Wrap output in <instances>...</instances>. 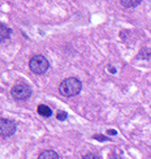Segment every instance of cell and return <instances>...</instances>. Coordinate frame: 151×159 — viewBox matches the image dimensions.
<instances>
[{
	"mask_svg": "<svg viewBox=\"0 0 151 159\" xmlns=\"http://www.w3.org/2000/svg\"><path fill=\"white\" fill-rule=\"evenodd\" d=\"M81 90H82V83L76 77H69V79H65L63 82L60 84V88H58V91L60 93L66 98H71L75 97L80 93Z\"/></svg>",
	"mask_w": 151,
	"mask_h": 159,
	"instance_id": "6da1fadb",
	"label": "cell"
},
{
	"mask_svg": "<svg viewBox=\"0 0 151 159\" xmlns=\"http://www.w3.org/2000/svg\"><path fill=\"white\" fill-rule=\"evenodd\" d=\"M29 68L33 73L42 75L45 72H47V70L49 68V63L43 55H36L29 61Z\"/></svg>",
	"mask_w": 151,
	"mask_h": 159,
	"instance_id": "7a4b0ae2",
	"label": "cell"
},
{
	"mask_svg": "<svg viewBox=\"0 0 151 159\" xmlns=\"http://www.w3.org/2000/svg\"><path fill=\"white\" fill-rule=\"evenodd\" d=\"M10 93L15 100H18V101L27 100L32 95V88L27 84H16L11 89Z\"/></svg>",
	"mask_w": 151,
	"mask_h": 159,
	"instance_id": "3957f363",
	"label": "cell"
},
{
	"mask_svg": "<svg viewBox=\"0 0 151 159\" xmlns=\"http://www.w3.org/2000/svg\"><path fill=\"white\" fill-rule=\"evenodd\" d=\"M0 132L1 137H10L16 132V123L12 120L1 119L0 122Z\"/></svg>",
	"mask_w": 151,
	"mask_h": 159,
	"instance_id": "277c9868",
	"label": "cell"
},
{
	"mask_svg": "<svg viewBox=\"0 0 151 159\" xmlns=\"http://www.w3.org/2000/svg\"><path fill=\"white\" fill-rule=\"evenodd\" d=\"M11 34V29L8 28L5 24H0V40L3 42V40H6L9 36Z\"/></svg>",
	"mask_w": 151,
	"mask_h": 159,
	"instance_id": "5b68a950",
	"label": "cell"
},
{
	"mask_svg": "<svg viewBox=\"0 0 151 159\" xmlns=\"http://www.w3.org/2000/svg\"><path fill=\"white\" fill-rule=\"evenodd\" d=\"M37 112H38V114L45 116V118H48V116H51V113H53L51 109L49 108V107H47L46 104H39V105H38V107H37Z\"/></svg>",
	"mask_w": 151,
	"mask_h": 159,
	"instance_id": "8992f818",
	"label": "cell"
},
{
	"mask_svg": "<svg viewBox=\"0 0 151 159\" xmlns=\"http://www.w3.org/2000/svg\"><path fill=\"white\" fill-rule=\"evenodd\" d=\"M38 159H60V156L54 150H45L38 156Z\"/></svg>",
	"mask_w": 151,
	"mask_h": 159,
	"instance_id": "52a82bcc",
	"label": "cell"
},
{
	"mask_svg": "<svg viewBox=\"0 0 151 159\" xmlns=\"http://www.w3.org/2000/svg\"><path fill=\"white\" fill-rule=\"evenodd\" d=\"M120 3H121L123 7H128V8H130V7H137L138 5H140V3H141V1H140V0H129V1L121 0V1H120Z\"/></svg>",
	"mask_w": 151,
	"mask_h": 159,
	"instance_id": "ba28073f",
	"label": "cell"
},
{
	"mask_svg": "<svg viewBox=\"0 0 151 159\" xmlns=\"http://www.w3.org/2000/svg\"><path fill=\"white\" fill-rule=\"evenodd\" d=\"M57 120H60V121H64V120L67 118V113L65 111H58V113L56 114Z\"/></svg>",
	"mask_w": 151,
	"mask_h": 159,
	"instance_id": "9c48e42d",
	"label": "cell"
},
{
	"mask_svg": "<svg viewBox=\"0 0 151 159\" xmlns=\"http://www.w3.org/2000/svg\"><path fill=\"white\" fill-rule=\"evenodd\" d=\"M82 159H101V157L95 155V153H87V155H85Z\"/></svg>",
	"mask_w": 151,
	"mask_h": 159,
	"instance_id": "30bf717a",
	"label": "cell"
},
{
	"mask_svg": "<svg viewBox=\"0 0 151 159\" xmlns=\"http://www.w3.org/2000/svg\"><path fill=\"white\" fill-rule=\"evenodd\" d=\"M94 139L99 140V141H105V140H109V138H106V137H104V136H100V134H95Z\"/></svg>",
	"mask_w": 151,
	"mask_h": 159,
	"instance_id": "8fae6325",
	"label": "cell"
},
{
	"mask_svg": "<svg viewBox=\"0 0 151 159\" xmlns=\"http://www.w3.org/2000/svg\"><path fill=\"white\" fill-rule=\"evenodd\" d=\"M109 159H122L119 155H115V153H112L111 156L109 157Z\"/></svg>",
	"mask_w": 151,
	"mask_h": 159,
	"instance_id": "7c38bea8",
	"label": "cell"
},
{
	"mask_svg": "<svg viewBox=\"0 0 151 159\" xmlns=\"http://www.w3.org/2000/svg\"><path fill=\"white\" fill-rule=\"evenodd\" d=\"M108 134H112V136H115V134H118L115 130H112V129H110V130H108Z\"/></svg>",
	"mask_w": 151,
	"mask_h": 159,
	"instance_id": "4fadbf2b",
	"label": "cell"
},
{
	"mask_svg": "<svg viewBox=\"0 0 151 159\" xmlns=\"http://www.w3.org/2000/svg\"><path fill=\"white\" fill-rule=\"evenodd\" d=\"M109 71H110V72H112V73H113V74H115V73H117V71H115V70H114L113 67H111V66H110V67H109Z\"/></svg>",
	"mask_w": 151,
	"mask_h": 159,
	"instance_id": "5bb4252c",
	"label": "cell"
}]
</instances>
